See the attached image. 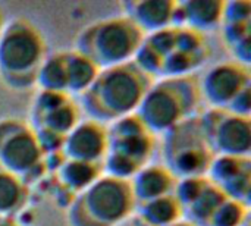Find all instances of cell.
I'll return each mask as SVG.
<instances>
[{
  "mask_svg": "<svg viewBox=\"0 0 251 226\" xmlns=\"http://www.w3.org/2000/svg\"><path fill=\"white\" fill-rule=\"evenodd\" d=\"M154 78L134 60L100 69L93 84L79 96V104L87 119L99 124H113L134 115Z\"/></svg>",
  "mask_w": 251,
  "mask_h": 226,
  "instance_id": "obj_1",
  "label": "cell"
},
{
  "mask_svg": "<svg viewBox=\"0 0 251 226\" xmlns=\"http://www.w3.org/2000/svg\"><path fill=\"white\" fill-rule=\"evenodd\" d=\"M47 56L46 38L35 24L25 18L9 21L0 32V81L15 91L32 88Z\"/></svg>",
  "mask_w": 251,
  "mask_h": 226,
  "instance_id": "obj_2",
  "label": "cell"
},
{
  "mask_svg": "<svg viewBox=\"0 0 251 226\" xmlns=\"http://www.w3.org/2000/svg\"><path fill=\"white\" fill-rule=\"evenodd\" d=\"M200 101L197 75L168 76L153 82L135 115L153 135H163L184 121L197 116Z\"/></svg>",
  "mask_w": 251,
  "mask_h": 226,
  "instance_id": "obj_3",
  "label": "cell"
},
{
  "mask_svg": "<svg viewBox=\"0 0 251 226\" xmlns=\"http://www.w3.org/2000/svg\"><path fill=\"white\" fill-rule=\"evenodd\" d=\"M135 196L129 179L101 175L68 206L69 226H119L134 216Z\"/></svg>",
  "mask_w": 251,
  "mask_h": 226,
  "instance_id": "obj_4",
  "label": "cell"
},
{
  "mask_svg": "<svg viewBox=\"0 0 251 226\" xmlns=\"http://www.w3.org/2000/svg\"><path fill=\"white\" fill-rule=\"evenodd\" d=\"M146 34L126 16L96 21L85 26L75 41L78 53L90 59L99 69L134 60Z\"/></svg>",
  "mask_w": 251,
  "mask_h": 226,
  "instance_id": "obj_5",
  "label": "cell"
},
{
  "mask_svg": "<svg viewBox=\"0 0 251 226\" xmlns=\"http://www.w3.org/2000/svg\"><path fill=\"white\" fill-rule=\"evenodd\" d=\"M107 138L103 172L109 176L131 181L150 165L156 151V135L146 128L135 113L113 122L107 128Z\"/></svg>",
  "mask_w": 251,
  "mask_h": 226,
  "instance_id": "obj_6",
  "label": "cell"
},
{
  "mask_svg": "<svg viewBox=\"0 0 251 226\" xmlns=\"http://www.w3.org/2000/svg\"><path fill=\"white\" fill-rule=\"evenodd\" d=\"M163 166L179 181L207 176L216 157L212 150L200 116L190 118L163 134Z\"/></svg>",
  "mask_w": 251,
  "mask_h": 226,
  "instance_id": "obj_7",
  "label": "cell"
},
{
  "mask_svg": "<svg viewBox=\"0 0 251 226\" xmlns=\"http://www.w3.org/2000/svg\"><path fill=\"white\" fill-rule=\"evenodd\" d=\"M0 165L28 187L44 175L46 156L31 125L16 118L0 119Z\"/></svg>",
  "mask_w": 251,
  "mask_h": 226,
  "instance_id": "obj_8",
  "label": "cell"
},
{
  "mask_svg": "<svg viewBox=\"0 0 251 226\" xmlns=\"http://www.w3.org/2000/svg\"><path fill=\"white\" fill-rule=\"evenodd\" d=\"M200 119L216 156L250 157L251 118H243L224 109H210Z\"/></svg>",
  "mask_w": 251,
  "mask_h": 226,
  "instance_id": "obj_9",
  "label": "cell"
},
{
  "mask_svg": "<svg viewBox=\"0 0 251 226\" xmlns=\"http://www.w3.org/2000/svg\"><path fill=\"white\" fill-rule=\"evenodd\" d=\"M32 128L47 129L66 138L81 122V109L66 93L40 91L31 109Z\"/></svg>",
  "mask_w": 251,
  "mask_h": 226,
  "instance_id": "obj_10",
  "label": "cell"
},
{
  "mask_svg": "<svg viewBox=\"0 0 251 226\" xmlns=\"http://www.w3.org/2000/svg\"><path fill=\"white\" fill-rule=\"evenodd\" d=\"M250 87V66L235 60L213 66L200 81L201 99L213 106V109H226L241 91Z\"/></svg>",
  "mask_w": 251,
  "mask_h": 226,
  "instance_id": "obj_11",
  "label": "cell"
},
{
  "mask_svg": "<svg viewBox=\"0 0 251 226\" xmlns=\"http://www.w3.org/2000/svg\"><path fill=\"white\" fill-rule=\"evenodd\" d=\"M207 56L209 46L203 34L188 28H178L175 44L163 60L160 76L191 75L194 69L206 62Z\"/></svg>",
  "mask_w": 251,
  "mask_h": 226,
  "instance_id": "obj_12",
  "label": "cell"
},
{
  "mask_svg": "<svg viewBox=\"0 0 251 226\" xmlns=\"http://www.w3.org/2000/svg\"><path fill=\"white\" fill-rule=\"evenodd\" d=\"M107 128L103 124L87 119L81 121L65 138L62 153L65 159L103 163L107 153Z\"/></svg>",
  "mask_w": 251,
  "mask_h": 226,
  "instance_id": "obj_13",
  "label": "cell"
},
{
  "mask_svg": "<svg viewBox=\"0 0 251 226\" xmlns=\"http://www.w3.org/2000/svg\"><path fill=\"white\" fill-rule=\"evenodd\" d=\"M225 1L221 0H188L176 1L172 26L188 28L200 34L212 31L222 24Z\"/></svg>",
  "mask_w": 251,
  "mask_h": 226,
  "instance_id": "obj_14",
  "label": "cell"
},
{
  "mask_svg": "<svg viewBox=\"0 0 251 226\" xmlns=\"http://www.w3.org/2000/svg\"><path fill=\"white\" fill-rule=\"evenodd\" d=\"M176 1L169 0H143L124 1L121 6L129 18L146 35L172 26V16Z\"/></svg>",
  "mask_w": 251,
  "mask_h": 226,
  "instance_id": "obj_15",
  "label": "cell"
},
{
  "mask_svg": "<svg viewBox=\"0 0 251 226\" xmlns=\"http://www.w3.org/2000/svg\"><path fill=\"white\" fill-rule=\"evenodd\" d=\"M178 179L163 165H147L132 179V191L137 203L160 199L175 193Z\"/></svg>",
  "mask_w": 251,
  "mask_h": 226,
  "instance_id": "obj_16",
  "label": "cell"
},
{
  "mask_svg": "<svg viewBox=\"0 0 251 226\" xmlns=\"http://www.w3.org/2000/svg\"><path fill=\"white\" fill-rule=\"evenodd\" d=\"M138 226H171L184 221V209L175 194L135 204Z\"/></svg>",
  "mask_w": 251,
  "mask_h": 226,
  "instance_id": "obj_17",
  "label": "cell"
},
{
  "mask_svg": "<svg viewBox=\"0 0 251 226\" xmlns=\"http://www.w3.org/2000/svg\"><path fill=\"white\" fill-rule=\"evenodd\" d=\"M101 175H104L103 163H88L69 159H65L56 169L60 187L68 194H75V197L96 182Z\"/></svg>",
  "mask_w": 251,
  "mask_h": 226,
  "instance_id": "obj_18",
  "label": "cell"
},
{
  "mask_svg": "<svg viewBox=\"0 0 251 226\" xmlns=\"http://www.w3.org/2000/svg\"><path fill=\"white\" fill-rule=\"evenodd\" d=\"M29 203V187L0 165V216L16 218Z\"/></svg>",
  "mask_w": 251,
  "mask_h": 226,
  "instance_id": "obj_19",
  "label": "cell"
},
{
  "mask_svg": "<svg viewBox=\"0 0 251 226\" xmlns=\"http://www.w3.org/2000/svg\"><path fill=\"white\" fill-rule=\"evenodd\" d=\"M226 196L210 179L201 193L184 207V219L193 226H209L216 209L222 204Z\"/></svg>",
  "mask_w": 251,
  "mask_h": 226,
  "instance_id": "obj_20",
  "label": "cell"
},
{
  "mask_svg": "<svg viewBox=\"0 0 251 226\" xmlns=\"http://www.w3.org/2000/svg\"><path fill=\"white\" fill-rule=\"evenodd\" d=\"M100 69L84 54L76 50L66 51V93L69 96H81L96 79Z\"/></svg>",
  "mask_w": 251,
  "mask_h": 226,
  "instance_id": "obj_21",
  "label": "cell"
},
{
  "mask_svg": "<svg viewBox=\"0 0 251 226\" xmlns=\"http://www.w3.org/2000/svg\"><path fill=\"white\" fill-rule=\"evenodd\" d=\"M37 85L41 91L66 93V51H56L47 56L40 69Z\"/></svg>",
  "mask_w": 251,
  "mask_h": 226,
  "instance_id": "obj_22",
  "label": "cell"
},
{
  "mask_svg": "<svg viewBox=\"0 0 251 226\" xmlns=\"http://www.w3.org/2000/svg\"><path fill=\"white\" fill-rule=\"evenodd\" d=\"M249 216L247 206L226 197L216 209L209 226H240Z\"/></svg>",
  "mask_w": 251,
  "mask_h": 226,
  "instance_id": "obj_23",
  "label": "cell"
},
{
  "mask_svg": "<svg viewBox=\"0 0 251 226\" xmlns=\"http://www.w3.org/2000/svg\"><path fill=\"white\" fill-rule=\"evenodd\" d=\"M251 21V1H225L222 24L232 22H250ZM221 24V25H222Z\"/></svg>",
  "mask_w": 251,
  "mask_h": 226,
  "instance_id": "obj_24",
  "label": "cell"
},
{
  "mask_svg": "<svg viewBox=\"0 0 251 226\" xmlns=\"http://www.w3.org/2000/svg\"><path fill=\"white\" fill-rule=\"evenodd\" d=\"M222 26H224V40L229 50L238 43L249 40L251 37V21L250 22L222 24Z\"/></svg>",
  "mask_w": 251,
  "mask_h": 226,
  "instance_id": "obj_25",
  "label": "cell"
},
{
  "mask_svg": "<svg viewBox=\"0 0 251 226\" xmlns=\"http://www.w3.org/2000/svg\"><path fill=\"white\" fill-rule=\"evenodd\" d=\"M224 110L243 118H251V87L241 91Z\"/></svg>",
  "mask_w": 251,
  "mask_h": 226,
  "instance_id": "obj_26",
  "label": "cell"
},
{
  "mask_svg": "<svg viewBox=\"0 0 251 226\" xmlns=\"http://www.w3.org/2000/svg\"><path fill=\"white\" fill-rule=\"evenodd\" d=\"M0 226H21L15 218L9 216H0Z\"/></svg>",
  "mask_w": 251,
  "mask_h": 226,
  "instance_id": "obj_27",
  "label": "cell"
},
{
  "mask_svg": "<svg viewBox=\"0 0 251 226\" xmlns=\"http://www.w3.org/2000/svg\"><path fill=\"white\" fill-rule=\"evenodd\" d=\"M171 226H193L191 224H188L187 221H181V222H178V224H175V225H171Z\"/></svg>",
  "mask_w": 251,
  "mask_h": 226,
  "instance_id": "obj_28",
  "label": "cell"
},
{
  "mask_svg": "<svg viewBox=\"0 0 251 226\" xmlns=\"http://www.w3.org/2000/svg\"><path fill=\"white\" fill-rule=\"evenodd\" d=\"M3 26H4V21H3V15H1V12H0V32H1Z\"/></svg>",
  "mask_w": 251,
  "mask_h": 226,
  "instance_id": "obj_29",
  "label": "cell"
}]
</instances>
